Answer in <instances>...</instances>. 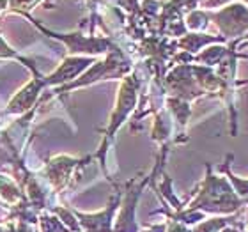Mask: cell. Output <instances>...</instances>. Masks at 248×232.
Returning <instances> with one entry per match:
<instances>
[{
  "label": "cell",
  "mask_w": 248,
  "mask_h": 232,
  "mask_svg": "<svg viewBox=\"0 0 248 232\" xmlns=\"http://www.w3.org/2000/svg\"><path fill=\"white\" fill-rule=\"evenodd\" d=\"M27 20L31 21L32 25L37 27V31L46 34V36L57 39V41L64 43L69 50V53H91V55H96V53H105L112 48V43L105 37H93V36H82L80 32H73V34H61V32H53L50 29H46L45 25H41L36 18H32V15L25 16Z\"/></svg>",
  "instance_id": "1"
},
{
  "label": "cell",
  "mask_w": 248,
  "mask_h": 232,
  "mask_svg": "<svg viewBox=\"0 0 248 232\" xmlns=\"http://www.w3.org/2000/svg\"><path fill=\"white\" fill-rule=\"evenodd\" d=\"M213 20H217L220 31L225 36H236L239 32H243L248 25V11L243 5H232L227 9L220 11L218 15L211 16Z\"/></svg>",
  "instance_id": "2"
},
{
  "label": "cell",
  "mask_w": 248,
  "mask_h": 232,
  "mask_svg": "<svg viewBox=\"0 0 248 232\" xmlns=\"http://www.w3.org/2000/svg\"><path fill=\"white\" fill-rule=\"evenodd\" d=\"M91 64H94L93 59H83V57H67L64 59L61 66H59L57 71H53L52 75H48L45 78V83L48 85H61V83H66L69 80H75V77H78L80 73L89 67Z\"/></svg>",
  "instance_id": "3"
},
{
  "label": "cell",
  "mask_w": 248,
  "mask_h": 232,
  "mask_svg": "<svg viewBox=\"0 0 248 232\" xmlns=\"http://www.w3.org/2000/svg\"><path fill=\"white\" fill-rule=\"evenodd\" d=\"M43 85H46V83H45V77L36 75V78H34L27 87H23L20 93L16 94L15 99H11L7 112H9V114H23L25 110L31 108L32 105L36 103V99H37V96H39V93H41Z\"/></svg>",
  "instance_id": "4"
},
{
  "label": "cell",
  "mask_w": 248,
  "mask_h": 232,
  "mask_svg": "<svg viewBox=\"0 0 248 232\" xmlns=\"http://www.w3.org/2000/svg\"><path fill=\"white\" fill-rule=\"evenodd\" d=\"M213 41H223L222 37H211V36H201V34H188L181 39V46L186 48V52H197L202 45Z\"/></svg>",
  "instance_id": "5"
},
{
  "label": "cell",
  "mask_w": 248,
  "mask_h": 232,
  "mask_svg": "<svg viewBox=\"0 0 248 232\" xmlns=\"http://www.w3.org/2000/svg\"><path fill=\"white\" fill-rule=\"evenodd\" d=\"M0 59H16V61H20L23 62L29 69H31L34 75H39L37 73V67L36 64H34V61H31V59H25V57H21V55H18V53L13 50L11 46H7V43L4 41V37H2V32H0Z\"/></svg>",
  "instance_id": "6"
},
{
  "label": "cell",
  "mask_w": 248,
  "mask_h": 232,
  "mask_svg": "<svg viewBox=\"0 0 248 232\" xmlns=\"http://www.w3.org/2000/svg\"><path fill=\"white\" fill-rule=\"evenodd\" d=\"M43 0H9V11L11 13H16V15H21L23 18L31 15V11L36 7V5L41 4Z\"/></svg>",
  "instance_id": "7"
},
{
  "label": "cell",
  "mask_w": 248,
  "mask_h": 232,
  "mask_svg": "<svg viewBox=\"0 0 248 232\" xmlns=\"http://www.w3.org/2000/svg\"><path fill=\"white\" fill-rule=\"evenodd\" d=\"M206 20H207L206 13H202V11H191L190 15H188V27L190 29H202V27H206Z\"/></svg>",
  "instance_id": "8"
},
{
  "label": "cell",
  "mask_w": 248,
  "mask_h": 232,
  "mask_svg": "<svg viewBox=\"0 0 248 232\" xmlns=\"http://www.w3.org/2000/svg\"><path fill=\"white\" fill-rule=\"evenodd\" d=\"M227 0H204V7H217L220 4H225Z\"/></svg>",
  "instance_id": "9"
},
{
  "label": "cell",
  "mask_w": 248,
  "mask_h": 232,
  "mask_svg": "<svg viewBox=\"0 0 248 232\" xmlns=\"http://www.w3.org/2000/svg\"><path fill=\"white\" fill-rule=\"evenodd\" d=\"M5 11H9V0H0V18Z\"/></svg>",
  "instance_id": "10"
}]
</instances>
